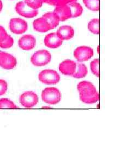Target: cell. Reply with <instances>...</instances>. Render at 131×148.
Returning a JSON list of instances; mask_svg holds the SVG:
<instances>
[{
    "mask_svg": "<svg viewBox=\"0 0 131 148\" xmlns=\"http://www.w3.org/2000/svg\"><path fill=\"white\" fill-rule=\"evenodd\" d=\"M2 8H3V3H2V1L0 0V12L2 11Z\"/></svg>",
    "mask_w": 131,
    "mask_h": 148,
    "instance_id": "obj_28",
    "label": "cell"
},
{
    "mask_svg": "<svg viewBox=\"0 0 131 148\" xmlns=\"http://www.w3.org/2000/svg\"><path fill=\"white\" fill-rule=\"evenodd\" d=\"M80 99L85 104H94L100 99V95L94 85L89 81H81L77 86Z\"/></svg>",
    "mask_w": 131,
    "mask_h": 148,
    "instance_id": "obj_1",
    "label": "cell"
},
{
    "mask_svg": "<svg viewBox=\"0 0 131 148\" xmlns=\"http://www.w3.org/2000/svg\"><path fill=\"white\" fill-rule=\"evenodd\" d=\"M19 101L21 106L25 108H32L36 106L38 103L39 98L36 93L32 91H27L22 93Z\"/></svg>",
    "mask_w": 131,
    "mask_h": 148,
    "instance_id": "obj_5",
    "label": "cell"
},
{
    "mask_svg": "<svg viewBox=\"0 0 131 148\" xmlns=\"http://www.w3.org/2000/svg\"><path fill=\"white\" fill-rule=\"evenodd\" d=\"M100 19L94 18L91 19L88 24V29L91 33L94 35H99L100 33Z\"/></svg>",
    "mask_w": 131,
    "mask_h": 148,
    "instance_id": "obj_19",
    "label": "cell"
},
{
    "mask_svg": "<svg viewBox=\"0 0 131 148\" xmlns=\"http://www.w3.org/2000/svg\"><path fill=\"white\" fill-rule=\"evenodd\" d=\"M0 52H1V51H0Z\"/></svg>",
    "mask_w": 131,
    "mask_h": 148,
    "instance_id": "obj_32",
    "label": "cell"
},
{
    "mask_svg": "<svg viewBox=\"0 0 131 148\" xmlns=\"http://www.w3.org/2000/svg\"><path fill=\"white\" fill-rule=\"evenodd\" d=\"M18 106H16L13 101L8 98L0 99V109H18Z\"/></svg>",
    "mask_w": 131,
    "mask_h": 148,
    "instance_id": "obj_21",
    "label": "cell"
},
{
    "mask_svg": "<svg viewBox=\"0 0 131 148\" xmlns=\"http://www.w3.org/2000/svg\"><path fill=\"white\" fill-rule=\"evenodd\" d=\"M54 12L58 16L60 21H66L72 18V13L68 5L55 7Z\"/></svg>",
    "mask_w": 131,
    "mask_h": 148,
    "instance_id": "obj_13",
    "label": "cell"
},
{
    "mask_svg": "<svg viewBox=\"0 0 131 148\" xmlns=\"http://www.w3.org/2000/svg\"><path fill=\"white\" fill-rule=\"evenodd\" d=\"M9 27L12 33L16 35H21L27 31L28 24L27 23L22 19L14 18L10 20Z\"/></svg>",
    "mask_w": 131,
    "mask_h": 148,
    "instance_id": "obj_6",
    "label": "cell"
},
{
    "mask_svg": "<svg viewBox=\"0 0 131 148\" xmlns=\"http://www.w3.org/2000/svg\"><path fill=\"white\" fill-rule=\"evenodd\" d=\"M42 101L50 105H55L58 103L62 98L60 91L55 87H47L43 90Z\"/></svg>",
    "mask_w": 131,
    "mask_h": 148,
    "instance_id": "obj_2",
    "label": "cell"
},
{
    "mask_svg": "<svg viewBox=\"0 0 131 148\" xmlns=\"http://www.w3.org/2000/svg\"><path fill=\"white\" fill-rule=\"evenodd\" d=\"M67 5L69 7L71 11L72 18H77L83 14V8L80 3L77 2H73L68 3Z\"/></svg>",
    "mask_w": 131,
    "mask_h": 148,
    "instance_id": "obj_17",
    "label": "cell"
},
{
    "mask_svg": "<svg viewBox=\"0 0 131 148\" xmlns=\"http://www.w3.org/2000/svg\"><path fill=\"white\" fill-rule=\"evenodd\" d=\"M76 70L77 63L72 60H65L59 65V71L66 76H72Z\"/></svg>",
    "mask_w": 131,
    "mask_h": 148,
    "instance_id": "obj_11",
    "label": "cell"
},
{
    "mask_svg": "<svg viewBox=\"0 0 131 148\" xmlns=\"http://www.w3.org/2000/svg\"><path fill=\"white\" fill-rule=\"evenodd\" d=\"M30 1V0H25V1Z\"/></svg>",
    "mask_w": 131,
    "mask_h": 148,
    "instance_id": "obj_31",
    "label": "cell"
},
{
    "mask_svg": "<svg viewBox=\"0 0 131 148\" xmlns=\"http://www.w3.org/2000/svg\"><path fill=\"white\" fill-rule=\"evenodd\" d=\"M90 69L92 73L97 77H100V59H94L90 63Z\"/></svg>",
    "mask_w": 131,
    "mask_h": 148,
    "instance_id": "obj_23",
    "label": "cell"
},
{
    "mask_svg": "<svg viewBox=\"0 0 131 148\" xmlns=\"http://www.w3.org/2000/svg\"><path fill=\"white\" fill-rule=\"evenodd\" d=\"M98 48V49H98V53H100V51H99V49H100V46H98V48Z\"/></svg>",
    "mask_w": 131,
    "mask_h": 148,
    "instance_id": "obj_29",
    "label": "cell"
},
{
    "mask_svg": "<svg viewBox=\"0 0 131 148\" xmlns=\"http://www.w3.org/2000/svg\"><path fill=\"white\" fill-rule=\"evenodd\" d=\"M56 33L61 40H69L73 37L74 30L71 26L63 25L58 29V31Z\"/></svg>",
    "mask_w": 131,
    "mask_h": 148,
    "instance_id": "obj_14",
    "label": "cell"
},
{
    "mask_svg": "<svg viewBox=\"0 0 131 148\" xmlns=\"http://www.w3.org/2000/svg\"><path fill=\"white\" fill-rule=\"evenodd\" d=\"M77 70L72 76L76 79H81L85 77L88 73V70L86 66L84 64H78L77 65Z\"/></svg>",
    "mask_w": 131,
    "mask_h": 148,
    "instance_id": "obj_18",
    "label": "cell"
},
{
    "mask_svg": "<svg viewBox=\"0 0 131 148\" xmlns=\"http://www.w3.org/2000/svg\"><path fill=\"white\" fill-rule=\"evenodd\" d=\"M43 1L44 3H45L49 5L56 7L59 5H67L73 2H77V0H43Z\"/></svg>",
    "mask_w": 131,
    "mask_h": 148,
    "instance_id": "obj_22",
    "label": "cell"
},
{
    "mask_svg": "<svg viewBox=\"0 0 131 148\" xmlns=\"http://www.w3.org/2000/svg\"><path fill=\"white\" fill-rule=\"evenodd\" d=\"M49 23L52 29H54L58 27L60 22V18L56 13L54 12H49L42 16Z\"/></svg>",
    "mask_w": 131,
    "mask_h": 148,
    "instance_id": "obj_16",
    "label": "cell"
},
{
    "mask_svg": "<svg viewBox=\"0 0 131 148\" xmlns=\"http://www.w3.org/2000/svg\"><path fill=\"white\" fill-rule=\"evenodd\" d=\"M17 64L16 57L11 54L0 52V67L6 70L14 69Z\"/></svg>",
    "mask_w": 131,
    "mask_h": 148,
    "instance_id": "obj_9",
    "label": "cell"
},
{
    "mask_svg": "<svg viewBox=\"0 0 131 148\" xmlns=\"http://www.w3.org/2000/svg\"><path fill=\"white\" fill-rule=\"evenodd\" d=\"M36 38L31 35H25L20 37L18 41L19 47L25 51H30L36 46Z\"/></svg>",
    "mask_w": 131,
    "mask_h": 148,
    "instance_id": "obj_10",
    "label": "cell"
},
{
    "mask_svg": "<svg viewBox=\"0 0 131 148\" xmlns=\"http://www.w3.org/2000/svg\"><path fill=\"white\" fill-rule=\"evenodd\" d=\"M8 89L7 82L4 79H0V96L4 95Z\"/></svg>",
    "mask_w": 131,
    "mask_h": 148,
    "instance_id": "obj_26",
    "label": "cell"
},
{
    "mask_svg": "<svg viewBox=\"0 0 131 148\" xmlns=\"http://www.w3.org/2000/svg\"><path fill=\"white\" fill-rule=\"evenodd\" d=\"M38 79L45 85H55L60 81V76L56 71L46 69L39 74Z\"/></svg>",
    "mask_w": 131,
    "mask_h": 148,
    "instance_id": "obj_4",
    "label": "cell"
},
{
    "mask_svg": "<svg viewBox=\"0 0 131 148\" xmlns=\"http://www.w3.org/2000/svg\"><path fill=\"white\" fill-rule=\"evenodd\" d=\"M14 43L13 38L11 35H8L5 39L0 42V48L3 49H7L12 47Z\"/></svg>",
    "mask_w": 131,
    "mask_h": 148,
    "instance_id": "obj_24",
    "label": "cell"
},
{
    "mask_svg": "<svg viewBox=\"0 0 131 148\" xmlns=\"http://www.w3.org/2000/svg\"><path fill=\"white\" fill-rule=\"evenodd\" d=\"M33 27L35 31L39 32H46L52 30L49 23L43 17L35 19L33 22Z\"/></svg>",
    "mask_w": 131,
    "mask_h": 148,
    "instance_id": "obj_15",
    "label": "cell"
},
{
    "mask_svg": "<svg viewBox=\"0 0 131 148\" xmlns=\"http://www.w3.org/2000/svg\"><path fill=\"white\" fill-rule=\"evenodd\" d=\"M83 2L90 11L97 12L100 10V0H83Z\"/></svg>",
    "mask_w": 131,
    "mask_h": 148,
    "instance_id": "obj_20",
    "label": "cell"
},
{
    "mask_svg": "<svg viewBox=\"0 0 131 148\" xmlns=\"http://www.w3.org/2000/svg\"><path fill=\"white\" fill-rule=\"evenodd\" d=\"M94 54V49L88 46H80L77 48L74 51L73 55L75 58L79 62H83L89 60Z\"/></svg>",
    "mask_w": 131,
    "mask_h": 148,
    "instance_id": "obj_7",
    "label": "cell"
},
{
    "mask_svg": "<svg viewBox=\"0 0 131 148\" xmlns=\"http://www.w3.org/2000/svg\"><path fill=\"white\" fill-rule=\"evenodd\" d=\"M26 5L33 10H38L40 8L43 3V0H30L29 1H25Z\"/></svg>",
    "mask_w": 131,
    "mask_h": 148,
    "instance_id": "obj_25",
    "label": "cell"
},
{
    "mask_svg": "<svg viewBox=\"0 0 131 148\" xmlns=\"http://www.w3.org/2000/svg\"><path fill=\"white\" fill-rule=\"evenodd\" d=\"M44 42L47 47L50 48H57L60 47L63 43L56 34V32L50 33L47 35L44 40Z\"/></svg>",
    "mask_w": 131,
    "mask_h": 148,
    "instance_id": "obj_12",
    "label": "cell"
},
{
    "mask_svg": "<svg viewBox=\"0 0 131 148\" xmlns=\"http://www.w3.org/2000/svg\"><path fill=\"white\" fill-rule=\"evenodd\" d=\"M16 12L20 16L26 18H32L38 15V10H33L27 5L25 1H20L16 5Z\"/></svg>",
    "mask_w": 131,
    "mask_h": 148,
    "instance_id": "obj_8",
    "label": "cell"
},
{
    "mask_svg": "<svg viewBox=\"0 0 131 148\" xmlns=\"http://www.w3.org/2000/svg\"><path fill=\"white\" fill-rule=\"evenodd\" d=\"M43 108H50V107H45V106H44V107H43Z\"/></svg>",
    "mask_w": 131,
    "mask_h": 148,
    "instance_id": "obj_30",
    "label": "cell"
},
{
    "mask_svg": "<svg viewBox=\"0 0 131 148\" xmlns=\"http://www.w3.org/2000/svg\"><path fill=\"white\" fill-rule=\"evenodd\" d=\"M52 59V54L47 50H39L31 57L32 64L36 66H43L49 63Z\"/></svg>",
    "mask_w": 131,
    "mask_h": 148,
    "instance_id": "obj_3",
    "label": "cell"
},
{
    "mask_svg": "<svg viewBox=\"0 0 131 148\" xmlns=\"http://www.w3.org/2000/svg\"><path fill=\"white\" fill-rule=\"evenodd\" d=\"M8 35V34H7L5 29L2 26L0 25V42L3 41Z\"/></svg>",
    "mask_w": 131,
    "mask_h": 148,
    "instance_id": "obj_27",
    "label": "cell"
}]
</instances>
